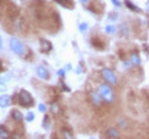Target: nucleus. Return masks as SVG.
<instances>
[{
	"label": "nucleus",
	"instance_id": "obj_4",
	"mask_svg": "<svg viewBox=\"0 0 149 139\" xmlns=\"http://www.w3.org/2000/svg\"><path fill=\"white\" fill-rule=\"evenodd\" d=\"M92 45L95 46L96 49H98V50H103L104 49V41L102 40V39H100V38H93L92 39Z\"/></svg>",
	"mask_w": 149,
	"mask_h": 139
},
{
	"label": "nucleus",
	"instance_id": "obj_6",
	"mask_svg": "<svg viewBox=\"0 0 149 139\" xmlns=\"http://www.w3.org/2000/svg\"><path fill=\"white\" fill-rule=\"evenodd\" d=\"M56 1H57L58 4H61L62 6L67 8V9H72L74 6V4H73L72 0H56Z\"/></svg>",
	"mask_w": 149,
	"mask_h": 139
},
{
	"label": "nucleus",
	"instance_id": "obj_2",
	"mask_svg": "<svg viewBox=\"0 0 149 139\" xmlns=\"http://www.w3.org/2000/svg\"><path fill=\"white\" fill-rule=\"evenodd\" d=\"M0 8L4 10V14H5V16L9 20H15L19 16V14H20L19 8L14 3L9 1V0H1L0 1Z\"/></svg>",
	"mask_w": 149,
	"mask_h": 139
},
{
	"label": "nucleus",
	"instance_id": "obj_3",
	"mask_svg": "<svg viewBox=\"0 0 149 139\" xmlns=\"http://www.w3.org/2000/svg\"><path fill=\"white\" fill-rule=\"evenodd\" d=\"M13 101L19 103L20 106H22V107H31V106L34 104L32 97L30 96L29 92H26V91H20V93L14 97Z\"/></svg>",
	"mask_w": 149,
	"mask_h": 139
},
{
	"label": "nucleus",
	"instance_id": "obj_5",
	"mask_svg": "<svg viewBox=\"0 0 149 139\" xmlns=\"http://www.w3.org/2000/svg\"><path fill=\"white\" fill-rule=\"evenodd\" d=\"M101 93H102V96H103L107 101H111L112 99V91L108 88V87L102 86L101 87Z\"/></svg>",
	"mask_w": 149,
	"mask_h": 139
},
{
	"label": "nucleus",
	"instance_id": "obj_1",
	"mask_svg": "<svg viewBox=\"0 0 149 139\" xmlns=\"http://www.w3.org/2000/svg\"><path fill=\"white\" fill-rule=\"evenodd\" d=\"M30 6L32 9V13H34L35 20L42 29L56 31L60 27L61 21H60L58 14L55 10H52V8H50L45 1H42V0H34L30 4Z\"/></svg>",
	"mask_w": 149,
	"mask_h": 139
},
{
	"label": "nucleus",
	"instance_id": "obj_7",
	"mask_svg": "<svg viewBox=\"0 0 149 139\" xmlns=\"http://www.w3.org/2000/svg\"><path fill=\"white\" fill-rule=\"evenodd\" d=\"M3 71V65H1V62H0V72Z\"/></svg>",
	"mask_w": 149,
	"mask_h": 139
}]
</instances>
